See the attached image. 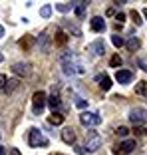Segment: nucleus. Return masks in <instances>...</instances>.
<instances>
[{
    "instance_id": "obj_1",
    "label": "nucleus",
    "mask_w": 147,
    "mask_h": 155,
    "mask_svg": "<svg viewBox=\"0 0 147 155\" xmlns=\"http://www.w3.org/2000/svg\"><path fill=\"white\" fill-rule=\"evenodd\" d=\"M101 135L100 133H96V131H87L86 133V147L83 149H87L90 153H93V151H97L101 147Z\"/></svg>"
},
{
    "instance_id": "obj_2",
    "label": "nucleus",
    "mask_w": 147,
    "mask_h": 155,
    "mask_svg": "<svg viewBox=\"0 0 147 155\" xmlns=\"http://www.w3.org/2000/svg\"><path fill=\"white\" fill-rule=\"evenodd\" d=\"M28 143H30V147H46L48 139L42 135L40 129L32 127V129H30V135H28Z\"/></svg>"
},
{
    "instance_id": "obj_3",
    "label": "nucleus",
    "mask_w": 147,
    "mask_h": 155,
    "mask_svg": "<svg viewBox=\"0 0 147 155\" xmlns=\"http://www.w3.org/2000/svg\"><path fill=\"white\" fill-rule=\"evenodd\" d=\"M129 121L133 123L135 127L147 123V110H143V107H133V110L129 111Z\"/></svg>"
},
{
    "instance_id": "obj_4",
    "label": "nucleus",
    "mask_w": 147,
    "mask_h": 155,
    "mask_svg": "<svg viewBox=\"0 0 147 155\" xmlns=\"http://www.w3.org/2000/svg\"><path fill=\"white\" fill-rule=\"evenodd\" d=\"M32 104H34V114L40 115L42 110H44V105L48 104V96H46V91H34V96H32Z\"/></svg>"
},
{
    "instance_id": "obj_5",
    "label": "nucleus",
    "mask_w": 147,
    "mask_h": 155,
    "mask_svg": "<svg viewBox=\"0 0 147 155\" xmlns=\"http://www.w3.org/2000/svg\"><path fill=\"white\" fill-rule=\"evenodd\" d=\"M80 121H82V125L90 127V125H100L101 117L97 114H92V111H83V114L80 115Z\"/></svg>"
},
{
    "instance_id": "obj_6",
    "label": "nucleus",
    "mask_w": 147,
    "mask_h": 155,
    "mask_svg": "<svg viewBox=\"0 0 147 155\" xmlns=\"http://www.w3.org/2000/svg\"><path fill=\"white\" fill-rule=\"evenodd\" d=\"M18 46L22 48L24 52H30L34 46H36V36H32V34H26V36H22V38L18 40Z\"/></svg>"
},
{
    "instance_id": "obj_7",
    "label": "nucleus",
    "mask_w": 147,
    "mask_h": 155,
    "mask_svg": "<svg viewBox=\"0 0 147 155\" xmlns=\"http://www.w3.org/2000/svg\"><path fill=\"white\" fill-rule=\"evenodd\" d=\"M30 68H32V66L28 64V62H16V64L12 66V72L22 78V76H30Z\"/></svg>"
},
{
    "instance_id": "obj_8",
    "label": "nucleus",
    "mask_w": 147,
    "mask_h": 155,
    "mask_svg": "<svg viewBox=\"0 0 147 155\" xmlns=\"http://www.w3.org/2000/svg\"><path fill=\"white\" fill-rule=\"evenodd\" d=\"M131 80H133V74L129 72V70H117L115 72V82L127 86V84H131Z\"/></svg>"
},
{
    "instance_id": "obj_9",
    "label": "nucleus",
    "mask_w": 147,
    "mask_h": 155,
    "mask_svg": "<svg viewBox=\"0 0 147 155\" xmlns=\"http://www.w3.org/2000/svg\"><path fill=\"white\" fill-rule=\"evenodd\" d=\"M62 141L68 143V145L76 143V133H74L72 127H64V129H62Z\"/></svg>"
},
{
    "instance_id": "obj_10",
    "label": "nucleus",
    "mask_w": 147,
    "mask_h": 155,
    "mask_svg": "<svg viewBox=\"0 0 147 155\" xmlns=\"http://www.w3.org/2000/svg\"><path fill=\"white\" fill-rule=\"evenodd\" d=\"M90 26H92L93 32H103V30H106V20L100 18V16H96V18L90 20Z\"/></svg>"
},
{
    "instance_id": "obj_11",
    "label": "nucleus",
    "mask_w": 147,
    "mask_h": 155,
    "mask_svg": "<svg viewBox=\"0 0 147 155\" xmlns=\"http://www.w3.org/2000/svg\"><path fill=\"white\" fill-rule=\"evenodd\" d=\"M90 50L93 52V54H97V56H101L103 52H106V44H103V40H96L92 46H90Z\"/></svg>"
},
{
    "instance_id": "obj_12",
    "label": "nucleus",
    "mask_w": 147,
    "mask_h": 155,
    "mask_svg": "<svg viewBox=\"0 0 147 155\" xmlns=\"http://www.w3.org/2000/svg\"><path fill=\"white\" fill-rule=\"evenodd\" d=\"M96 80L100 82V87L103 91H107V90H111V80L107 76H96Z\"/></svg>"
},
{
    "instance_id": "obj_13",
    "label": "nucleus",
    "mask_w": 147,
    "mask_h": 155,
    "mask_svg": "<svg viewBox=\"0 0 147 155\" xmlns=\"http://www.w3.org/2000/svg\"><path fill=\"white\" fill-rule=\"evenodd\" d=\"M20 87V80H6V86H4V91L6 94H12Z\"/></svg>"
},
{
    "instance_id": "obj_14",
    "label": "nucleus",
    "mask_w": 147,
    "mask_h": 155,
    "mask_svg": "<svg viewBox=\"0 0 147 155\" xmlns=\"http://www.w3.org/2000/svg\"><path fill=\"white\" fill-rule=\"evenodd\" d=\"M64 115L62 114H58V111H54V114L50 115V117H48V123H50V125H62V123H64Z\"/></svg>"
},
{
    "instance_id": "obj_15",
    "label": "nucleus",
    "mask_w": 147,
    "mask_h": 155,
    "mask_svg": "<svg viewBox=\"0 0 147 155\" xmlns=\"http://www.w3.org/2000/svg\"><path fill=\"white\" fill-rule=\"evenodd\" d=\"M86 6H87V2H76V6H74V12H76V16L80 20L86 16Z\"/></svg>"
},
{
    "instance_id": "obj_16",
    "label": "nucleus",
    "mask_w": 147,
    "mask_h": 155,
    "mask_svg": "<svg viewBox=\"0 0 147 155\" xmlns=\"http://www.w3.org/2000/svg\"><path fill=\"white\" fill-rule=\"evenodd\" d=\"M54 42H56V46H66V44H68V34L62 32V30H58V32H56Z\"/></svg>"
},
{
    "instance_id": "obj_17",
    "label": "nucleus",
    "mask_w": 147,
    "mask_h": 155,
    "mask_svg": "<svg viewBox=\"0 0 147 155\" xmlns=\"http://www.w3.org/2000/svg\"><path fill=\"white\" fill-rule=\"evenodd\" d=\"M133 147H135V139H125V141L119 145V149L123 151V153H127V155H129L131 151H133Z\"/></svg>"
},
{
    "instance_id": "obj_18",
    "label": "nucleus",
    "mask_w": 147,
    "mask_h": 155,
    "mask_svg": "<svg viewBox=\"0 0 147 155\" xmlns=\"http://www.w3.org/2000/svg\"><path fill=\"white\" fill-rule=\"evenodd\" d=\"M48 105H50V107H52V110H58V107H60V97H58V96H56V86H54V96H50V97H48Z\"/></svg>"
},
{
    "instance_id": "obj_19",
    "label": "nucleus",
    "mask_w": 147,
    "mask_h": 155,
    "mask_svg": "<svg viewBox=\"0 0 147 155\" xmlns=\"http://www.w3.org/2000/svg\"><path fill=\"white\" fill-rule=\"evenodd\" d=\"M139 46H141V42L137 40V38H131V40H127V50L129 52H135V50H139Z\"/></svg>"
},
{
    "instance_id": "obj_20",
    "label": "nucleus",
    "mask_w": 147,
    "mask_h": 155,
    "mask_svg": "<svg viewBox=\"0 0 147 155\" xmlns=\"http://www.w3.org/2000/svg\"><path fill=\"white\" fill-rule=\"evenodd\" d=\"M38 44H40V48H42V52H48V44H50V40H48V34L44 32L40 36V40H38Z\"/></svg>"
},
{
    "instance_id": "obj_21",
    "label": "nucleus",
    "mask_w": 147,
    "mask_h": 155,
    "mask_svg": "<svg viewBox=\"0 0 147 155\" xmlns=\"http://www.w3.org/2000/svg\"><path fill=\"white\" fill-rule=\"evenodd\" d=\"M74 6L76 4H72V2H60V4H56V10H60V12H70Z\"/></svg>"
},
{
    "instance_id": "obj_22",
    "label": "nucleus",
    "mask_w": 147,
    "mask_h": 155,
    "mask_svg": "<svg viewBox=\"0 0 147 155\" xmlns=\"http://www.w3.org/2000/svg\"><path fill=\"white\" fill-rule=\"evenodd\" d=\"M121 64H123V60H121V56H119V54L111 56V60H109V66H111V68H119Z\"/></svg>"
},
{
    "instance_id": "obj_23",
    "label": "nucleus",
    "mask_w": 147,
    "mask_h": 155,
    "mask_svg": "<svg viewBox=\"0 0 147 155\" xmlns=\"http://www.w3.org/2000/svg\"><path fill=\"white\" fill-rule=\"evenodd\" d=\"M40 16H42V18H50V16H52V6L50 4L42 6V8H40Z\"/></svg>"
},
{
    "instance_id": "obj_24",
    "label": "nucleus",
    "mask_w": 147,
    "mask_h": 155,
    "mask_svg": "<svg viewBox=\"0 0 147 155\" xmlns=\"http://www.w3.org/2000/svg\"><path fill=\"white\" fill-rule=\"evenodd\" d=\"M111 42H113V46H115V48H121V46L125 44V40L119 36V34H113V36H111Z\"/></svg>"
},
{
    "instance_id": "obj_25",
    "label": "nucleus",
    "mask_w": 147,
    "mask_h": 155,
    "mask_svg": "<svg viewBox=\"0 0 147 155\" xmlns=\"http://www.w3.org/2000/svg\"><path fill=\"white\" fill-rule=\"evenodd\" d=\"M135 91H137L139 96H145L147 94V82H139L137 86H135Z\"/></svg>"
},
{
    "instance_id": "obj_26",
    "label": "nucleus",
    "mask_w": 147,
    "mask_h": 155,
    "mask_svg": "<svg viewBox=\"0 0 147 155\" xmlns=\"http://www.w3.org/2000/svg\"><path fill=\"white\" fill-rule=\"evenodd\" d=\"M115 133H117V135L119 137H127V133H129V129L125 127V125H119V127L115 129Z\"/></svg>"
},
{
    "instance_id": "obj_27",
    "label": "nucleus",
    "mask_w": 147,
    "mask_h": 155,
    "mask_svg": "<svg viewBox=\"0 0 147 155\" xmlns=\"http://www.w3.org/2000/svg\"><path fill=\"white\" fill-rule=\"evenodd\" d=\"M131 18H133V22H135V26H139V24L143 22L141 20V16H139V12H135V10H131V14H129Z\"/></svg>"
},
{
    "instance_id": "obj_28",
    "label": "nucleus",
    "mask_w": 147,
    "mask_h": 155,
    "mask_svg": "<svg viewBox=\"0 0 147 155\" xmlns=\"http://www.w3.org/2000/svg\"><path fill=\"white\" fill-rule=\"evenodd\" d=\"M115 20H117V24H121L125 20V14L123 12H119V14H115Z\"/></svg>"
},
{
    "instance_id": "obj_29",
    "label": "nucleus",
    "mask_w": 147,
    "mask_h": 155,
    "mask_svg": "<svg viewBox=\"0 0 147 155\" xmlns=\"http://www.w3.org/2000/svg\"><path fill=\"white\" fill-rule=\"evenodd\" d=\"M4 86H6V76L0 74V90H4Z\"/></svg>"
},
{
    "instance_id": "obj_30",
    "label": "nucleus",
    "mask_w": 147,
    "mask_h": 155,
    "mask_svg": "<svg viewBox=\"0 0 147 155\" xmlns=\"http://www.w3.org/2000/svg\"><path fill=\"white\" fill-rule=\"evenodd\" d=\"M76 105H78L80 110H83V107H86V101H83V100H78V101H76Z\"/></svg>"
},
{
    "instance_id": "obj_31",
    "label": "nucleus",
    "mask_w": 147,
    "mask_h": 155,
    "mask_svg": "<svg viewBox=\"0 0 147 155\" xmlns=\"http://www.w3.org/2000/svg\"><path fill=\"white\" fill-rule=\"evenodd\" d=\"M113 4H115V6H117V8H119V6H123V4H127V2H125V0H115Z\"/></svg>"
},
{
    "instance_id": "obj_32",
    "label": "nucleus",
    "mask_w": 147,
    "mask_h": 155,
    "mask_svg": "<svg viewBox=\"0 0 147 155\" xmlns=\"http://www.w3.org/2000/svg\"><path fill=\"white\" fill-rule=\"evenodd\" d=\"M113 153H115V155H127V153H123V151H121L119 147H115V149H113Z\"/></svg>"
},
{
    "instance_id": "obj_33",
    "label": "nucleus",
    "mask_w": 147,
    "mask_h": 155,
    "mask_svg": "<svg viewBox=\"0 0 147 155\" xmlns=\"http://www.w3.org/2000/svg\"><path fill=\"white\" fill-rule=\"evenodd\" d=\"M106 14H107V16H115V8H107Z\"/></svg>"
},
{
    "instance_id": "obj_34",
    "label": "nucleus",
    "mask_w": 147,
    "mask_h": 155,
    "mask_svg": "<svg viewBox=\"0 0 147 155\" xmlns=\"http://www.w3.org/2000/svg\"><path fill=\"white\" fill-rule=\"evenodd\" d=\"M76 151H78V153H80V155H82V153H83V151H86V149H83V147H82V145H76Z\"/></svg>"
},
{
    "instance_id": "obj_35",
    "label": "nucleus",
    "mask_w": 147,
    "mask_h": 155,
    "mask_svg": "<svg viewBox=\"0 0 147 155\" xmlns=\"http://www.w3.org/2000/svg\"><path fill=\"white\" fill-rule=\"evenodd\" d=\"M10 155H20V151L18 149H12V151H10Z\"/></svg>"
},
{
    "instance_id": "obj_36",
    "label": "nucleus",
    "mask_w": 147,
    "mask_h": 155,
    "mask_svg": "<svg viewBox=\"0 0 147 155\" xmlns=\"http://www.w3.org/2000/svg\"><path fill=\"white\" fill-rule=\"evenodd\" d=\"M0 155H6V147H0Z\"/></svg>"
},
{
    "instance_id": "obj_37",
    "label": "nucleus",
    "mask_w": 147,
    "mask_h": 155,
    "mask_svg": "<svg viewBox=\"0 0 147 155\" xmlns=\"http://www.w3.org/2000/svg\"><path fill=\"white\" fill-rule=\"evenodd\" d=\"M2 36H4V28L0 26V38H2Z\"/></svg>"
},
{
    "instance_id": "obj_38",
    "label": "nucleus",
    "mask_w": 147,
    "mask_h": 155,
    "mask_svg": "<svg viewBox=\"0 0 147 155\" xmlns=\"http://www.w3.org/2000/svg\"><path fill=\"white\" fill-rule=\"evenodd\" d=\"M143 16H145V20H147V8H145V10H143Z\"/></svg>"
},
{
    "instance_id": "obj_39",
    "label": "nucleus",
    "mask_w": 147,
    "mask_h": 155,
    "mask_svg": "<svg viewBox=\"0 0 147 155\" xmlns=\"http://www.w3.org/2000/svg\"><path fill=\"white\" fill-rule=\"evenodd\" d=\"M2 60H4V58H2V54H0V62H2Z\"/></svg>"
},
{
    "instance_id": "obj_40",
    "label": "nucleus",
    "mask_w": 147,
    "mask_h": 155,
    "mask_svg": "<svg viewBox=\"0 0 147 155\" xmlns=\"http://www.w3.org/2000/svg\"><path fill=\"white\" fill-rule=\"evenodd\" d=\"M143 133H145V135H147V129H143Z\"/></svg>"
}]
</instances>
